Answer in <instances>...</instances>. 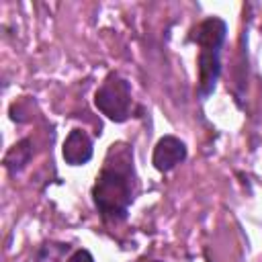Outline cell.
Wrapping results in <instances>:
<instances>
[{
    "label": "cell",
    "mask_w": 262,
    "mask_h": 262,
    "mask_svg": "<svg viewBox=\"0 0 262 262\" xmlns=\"http://www.w3.org/2000/svg\"><path fill=\"white\" fill-rule=\"evenodd\" d=\"M94 145L84 129H72L61 145V156L70 166H84L92 160Z\"/></svg>",
    "instance_id": "4"
},
{
    "label": "cell",
    "mask_w": 262,
    "mask_h": 262,
    "mask_svg": "<svg viewBox=\"0 0 262 262\" xmlns=\"http://www.w3.org/2000/svg\"><path fill=\"white\" fill-rule=\"evenodd\" d=\"M94 104L108 121H115V123L127 121L133 106L129 82L117 72L108 74L98 86V90L94 92Z\"/></svg>",
    "instance_id": "2"
},
{
    "label": "cell",
    "mask_w": 262,
    "mask_h": 262,
    "mask_svg": "<svg viewBox=\"0 0 262 262\" xmlns=\"http://www.w3.org/2000/svg\"><path fill=\"white\" fill-rule=\"evenodd\" d=\"M31 156H33L31 139H20V141H16V143L6 151V156H4V166H6V170H8L10 174H16V172H20V170L29 164Z\"/></svg>",
    "instance_id": "7"
},
{
    "label": "cell",
    "mask_w": 262,
    "mask_h": 262,
    "mask_svg": "<svg viewBox=\"0 0 262 262\" xmlns=\"http://www.w3.org/2000/svg\"><path fill=\"white\" fill-rule=\"evenodd\" d=\"M135 199V168L133 154L123 143H113L104 166L100 168L92 186V201L106 223H121L127 219L129 207Z\"/></svg>",
    "instance_id": "1"
},
{
    "label": "cell",
    "mask_w": 262,
    "mask_h": 262,
    "mask_svg": "<svg viewBox=\"0 0 262 262\" xmlns=\"http://www.w3.org/2000/svg\"><path fill=\"white\" fill-rule=\"evenodd\" d=\"M221 51L219 49H201L199 51V94L209 96L219 80L221 74Z\"/></svg>",
    "instance_id": "6"
},
{
    "label": "cell",
    "mask_w": 262,
    "mask_h": 262,
    "mask_svg": "<svg viewBox=\"0 0 262 262\" xmlns=\"http://www.w3.org/2000/svg\"><path fill=\"white\" fill-rule=\"evenodd\" d=\"M188 156L186 143L178 139L176 135H164L158 139L154 154H151V164L158 172H170L178 164H182Z\"/></svg>",
    "instance_id": "3"
},
{
    "label": "cell",
    "mask_w": 262,
    "mask_h": 262,
    "mask_svg": "<svg viewBox=\"0 0 262 262\" xmlns=\"http://www.w3.org/2000/svg\"><path fill=\"white\" fill-rule=\"evenodd\" d=\"M227 35V25L225 20H221L219 16H209L205 20H201L192 33H190V41L196 43L201 49H219L223 47Z\"/></svg>",
    "instance_id": "5"
},
{
    "label": "cell",
    "mask_w": 262,
    "mask_h": 262,
    "mask_svg": "<svg viewBox=\"0 0 262 262\" xmlns=\"http://www.w3.org/2000/svg\"><path fill=\"white\" fill-rule=\"evenodd\" d=\"M66 262H94V256L86 250V248H80V250H74Z\"/></svg>",
    "instance_id": "9"
},
{
    "label": "cell",
    "mask_w": 262,
    "mask_h": 262,
    "mask_svg": "<svg viewBox=\"0 0 262 262\" xmlns=\"http://www.w3.org/2000/svg\"><path fill=\"white\" fill-rule=\"evenodd\" d=\"M70 246L68 244H45L41 246V250L37 252L35 256V262H61V260H68L70 256Z\"/></svg>",
    "instance_id": "8"
}]
</instances>
